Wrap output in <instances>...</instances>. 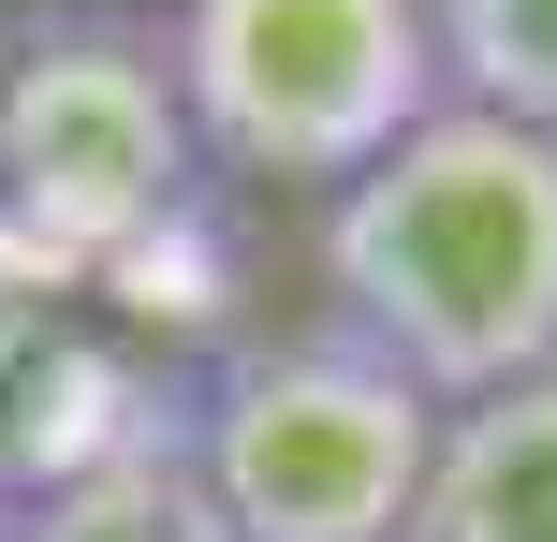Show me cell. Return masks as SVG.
Wrapping results in <instances>:
<instances>
[{
  "label": "cell",
  "instance_id": "cell-3",
  "mask_svg": "<svg viewBox=\"0 0 557 542\" xmlns=\"http://www.w3.org/2000/svg\"><path fill=\"white\" fill-rule=\"evenodd\" d=\"M191 103H176L162 29L133 15H29L0 29V250L45 279H103L162 220H191Z\"/></svg>",
  "mask_w": 557,
  "mask_h": 542
},
{
  "label": "cell",
  "instance_id": "cell-6",
  "mask_svg": "<svg viewBox=\"0 0 557 542\" xmlns=\"http://www.w3.org/2000/svg\"><path fill=\"white\" fill-rule=\"evenodd\" d=\"M0 528L15 542H235L206 514V484H191V426L117 455V469H88V484H59V499H15Z\"/></svg>",
  "mask_w": 557,
  "mask_h": 542
},
{
  "label": "cell",
  "instance_id": "cell-7",
  "mask_svg": "<svg viewBox=\"0 0 557 542\" xmlns=\"http://www.w3.org/2000/svg\"><path fill=\"white\" fill-rule=\"evenodd\" d=\"M425 29H441V88L455 103L557 133V0H425Z\"/></svg>",
  "mask_w": 557,
  "mask_h": 542
},
{
  "label": "cell",
  "instance_id": "cell-5",
  "mask_svg": "<svg viewBox=\"0 0 557 542\" xmlns=\"http://www.w3.org/2000/svg\"><path fill=\"white\" fill-rule=\"evenodd\" d=\"M411 542H557V367L441 411V484Z\"/></svg>",
  "mask_w": 557,
  "mask_h": 542
},
{
  "label": "cell",
  "instance_id": "cell-8",
  "mask_svg": "<svg viewBox=\"0 0 557 542\" xmlns=\"http://www.w3.org/2000/svg\"><path fill=\"white\" fill-rule=\"evenodd\" d=\"M0 542H15V528H0Z\"/></svg>",
  "mask_w": 557,
  "mask_h": 542
},
{
  "label": "cell",
  "instance_id": "cell-4",
  "mask_svg": "<svg viewBox=\"0 0 557 542\" xmlns=\"http://www.w3.org/2000/svg\"><path fill=\"white\" fill-rule=\"evenodd\" d=\"M191 147L278 191H352L396 133L455 103L425 0H176L162 15Z\"/></svg>",
  "mask_w": 557,
  "mask_h": 542
},
{
  "label": "cell",
  "instance_id": "cell-1",
  "mask_svg": "<svg viewBox=\"0 0 557 542\" xmlns=\"http://www.w3.org/2000/svg\"><path fill=\"white\" fill-rule=\"evenodd\" d=\"M323 293L441 411L557 367V133L441 103L352 191H323Z\"/></svg>",
  "mask_w": 557,
  "mask_h": 542
},
{
  "label": "cell",
  "instance_id": "cell-2",
  "mask_svg": "<svg viewBox=\"0 0 557 542\" xmlns=\"http://www.w3.org/2000/svg\"><path fill=\"white\" fill-rule=\"evenodd\" d=\"M191 484L235 542H411L441 484V396L352 323L235 338L191 381Z\"/></svg>",
  "mask_w": 557,
  "mask_h": 542
}]
</instances>
